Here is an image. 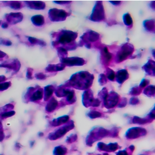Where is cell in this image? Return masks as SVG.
<instances>
[{
    "instance_id": "52a82bcc",
    "label": "cell",
    "mask_w": 155,
    "mask_h": 155,
    "mask_svg": "<svg viewBox=\"0 0 155 155\" xmlns=\"http://www.w3.org/2000/svg\"><path fill=\"white\" fill-rule=\"evenodd\" d=\"M0 43L1 44H3V45H7V46L11 45V44H12V42H11L10 41L7 40H4V39H1L0 41Z\"/></svg>"
},
{
    "instance_id": "8fae6325",
    "label": "cell",
    "mask_w": 155,
    "mask_h": 155,
    "mask_svg": "<svg viewBox=\"0 0 155 155\" xmlns=\"http://www.w3.org/2000/svg\"><path fill=\"white\" fill-rule=\"evenodd\" d=\"M2 27L4 28H7L8 27V23H4L2 25Z\"/></svg>"
},
{
    "instance_id": "3957f363",
    "label": "cell",
    "mask_w": 155,
    "mask_h": 155,
    "mask_svg": "<svg viewBox=\"0 0 155 155\" xmlns=\"http://www.w3.org/2000/svg\"><path fill=\"white\" fill-rule=\"evenodd\" d=\"M32 21L35 25H41L43 24L44 19L41 16H35L32 18Z\"/></svg>"
},
{
    "instance_id": "277c9868",
    "label": "cell",
    "mask_w": 155,
    "mask_h": 155,
    "mask_svg": "<svg viewBox=\"0 0 155 155\" xmlns=\"http://www.w3.org/2000/svg\"><path fill=\"white\" fill-rule=\"evenodd\" d=\"M42 97V92L40 91H37L33 95V96L31 98V101H36L39 99L41 98Z\"/></svg>"
},
{
    "instance_id": "8992f818",
    "label": "cell",
    "mask_w": 155,
    "mask_h": 155,
    "mask_svg": "<svg viewBox=\"0 0 155 155\" xmlns=\"http://www.w3.org/2000/svg\"><path fill=\"white\" fill-rule=\"evenodd\" d=\"M10 85H11V82L0 83V91H4L7 90Z\"/></svg>"
},
{
    "instance_id": "ba28073f",
    "label": "cell",
    "mask_w": 155,
    "mask_h": 155,
    "mask_svg": "<svg viewBox=\"0 0 155 155\" xmlns=\"http://www.w3.org/2000/svg\"><path fill=\"white\" fill-rule=\"evenodd\" d=\"M15 114V112L14 111H10V112H7L5 113H4L2 114V116L3 117H11L12 115Z\"/></svg>"
},
{
    "instance_id": "9c48e42d",
    "label": "cell",
    "mask_w": 155,
    "mask_h": 155,
    "mask_svg": "<svg viewBox=\"0 0 155 155\" xmlns=\"http://www.w3.org/2000/svg\"><path fill=\"white\" fill-rule=\"evenodd\" d=\"M7 79L4 76H0V83H2V82H4V81H5Z\"/></svg>"
},
{
    "instance_id": "7a4b0ae2",
    "label": "cell",
    "mask_w": 155,
    "mask_h": 155,
    "mask_svg": "<svg viewBox=\"0 0 155 155\" xmlns=\"http://www.w3.org/2000/svg\"><path fill=\"white\" fill-rule=\"evenodd\" d=\"M0 67L6 68L9 69H13L18 71L20 68V64L18 61H14L9 64H0Z\"/></svg>"
},
{
    "instance_id": "6da1fadb",
    "label": "cell",
    "mask_w": 155,
    "mask_h": 155,
    "mask_svg": "<svg viewBox=\"0 0 155 155\" xmlns=\"http://www.w3.org/2000/svg\"><path fill=\"white\" fill-rule=\"evenodd\" d=\"M7 21L10 24H16L22 20L23 16L21 13H11L5 16Z\"/></svg>"
},
{
    "instance_id": "30bf717a",
    "label": "cell",
    "mask_w": 155,
    "mask_h": 155,
    "mask_svg": "<svg viewBox=\"0 0 155 155\" xmlns=\"http://www.w3.org/2000/svg\"><path fill=\"white\" fill-rule=\"evenodd\" d=\"M6 56V54L3 52L2 51H0V58H4Z\"/></svg>"
},
{
    "instance_id": "5b68a950",
    "label": "cell",
    "mask_w": 155,
    "mask_h": 155,
    "mask_svg": "<svg viewBox=\"0 0 155 155\" xmlns=\"http://www.w3.org/2000/svg\"><path fill=\"white\" fill-rule=\"evenodd\" d=\"M9 3H10V5H9L10 7L13 9H18L21 8L20 2L18 1H11L9 2Z\"/></svg>"
}]
</instances>
